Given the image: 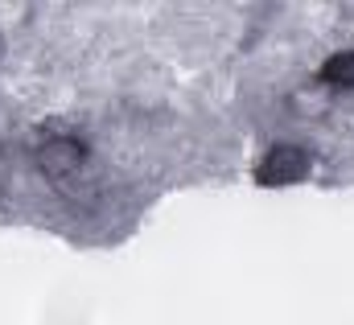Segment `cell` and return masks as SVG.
I'll return each mask as SVG.
<instances>
[{"mask_svg":"<svg viewBox=\"0 0 354 325\" xmlns=\"http://www.w3.org/2000/svg\"><path fill=\"white\" fill-rule=\"evenodd\" d=\"M305 173H309V153L305 149H292V145H280V149H272L264 161H260L256 181L260 185H292Z\"/></svg>","mask_w":354,"mask_h":325,"instance_id":"1","label":"cell"},{"mask_svg":"<svg viewBox=\"0 0 354 325\" xmlns=\"http://www.w3.org/2000/svg\"><path fill=\"white\" fill-rule=\"evenodd\" d=\"M322 82L351 91V86H354V50H346V54H334V58L322 66Z\"/></svg>","mask_w":354,"mask_h":325,"instance_id":"2","label":"cell"}]
</instances>
